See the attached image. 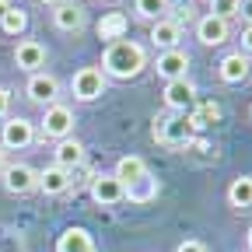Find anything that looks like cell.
I'll return each instance as SVG.
<instances>
[{
  "mask_svg": "<svg viewBox=\"0 0 252 252\" xmlns=\"http://www.w3.org/2000/svg\"><path fill=\"white\" fill-rule=\"evenodd\" d=\"M39 4H46V7H56V4H60V0H39Z\"/></svg>",
  "mask_w": 252,
  "mask_h": 252,
  "instance_id": "cell-34",
  "label": "cell"
},
{
  "mask_svg": "<svg viewBox=\"0 0 252 252\" xmlns=\"http://www.w3.org/2000/svg\"><path fill=\"white\" fill-rule=\"evenodd\" d=\"M14 63L28 74H39V67H46V46L35 39H21L14 46Z\"/></svg>",
  "mask_w": 252,
  "mask_h": 252,
  "instance_id": "cell-12",
  "label": "cell"
},
{
  "mask_svg": "<svg viewBox=\"0 0 252 252\" xmlns=\"http://www.w3.org/2000/svg\"><path fill=\"white\" fill-rule=\"evenodd\" d=\"M94 4H112V0H94Z\"/></svg>",
  "mask_w": 252,
  "mask_h": 252,
  "instance_id": "cell-36",
  "label": "cell"
},
{
  "mask_svg": "<svg viewBox=\"0 0 252 252\" xmlns=\"http://www.w3.org/2000/svg\"><path fill=\"white\" fill-rule=\"evenodd\" d=\"M238 53H245V56L252 53V25L242 28V49H238Z\"/></svg>",
  "mask_w": 252,
  "mask_h": 252,
  "instance_id": "cell-31",
  "label": "cell"
},
{
  "mask_svg": "<svg viewBox=\"0 0 252 252\" xmlns=\"http://www.w3.org/2000/svg\"><path fill=\"white\" fill-rule=\"evenodd\" d=\"M126 28H130V18L123 11H109L94 32H98V39H105V42H119V39H126Z\"/></svg>",
  "mask_w": 252,
  "mask_h": 252,
  "instance_id": "cell-20",
  "label": "cell"
},
{
  "mask_svg": "<svg viewBox=\"0 0 252 252\" xmlns=\"http://www.w3.org/2000/svg\"><path fill=\"white\" fill-rule=\"evenodd\" d=\"M123 186H130V182H137L140 175H147V165H144V158H137V154H126V158H119L116 161V172H112Z\"/></svg>",
  "mask_w": 252,
  "mask_h": 252,
  "instance_id": "cell-21",
  "label": "cell"
},
{
  "mask_svg": "<svg viewBox=\"0 0 252 252\" xmlns=\"http://www.w3.org/2000/svg\"><path fill=\"white\" fill-rule=\"evenodd\" d=\"M217 77L224 84H242L249 77V56L245 53H228L220 60V67H217Z\"/></svg>",
  "mask_w": 252,
  "mask_h": 252,
  "instance_id": "cell-18",
  "label": "cell"
},
{
  "mask_svg": "<svg viewBox=\"0 0 252 252\" xmlns=\"http://www.w3.org/2000/svg\"><path fill=\"white\" fill-rule=\"evenodd\" d=\"M186 151H193V154H210L214 147H210V140H203V137H193L186 144Z\"/></svg>",
  "mask_w": 252,
  "mask_h": 252,
  "instance_id": "cell-27",
  "label": "cell"
},
{
  "mask_svg": "<svg viewBox=\"0 0 252 252\" xmlns=\"http://www.w3.org/2000/svg\"><path fill=\"white\" fill-rule=\"evenodd\" d=\"M74 109L63 105V102H53L46 112H42V123H39V133L42 140H67L74 137Z\"/></svg>",
  "mask_w": 252,
  "mask_h": 252,
  "instance_id": "cell-3",
  "label": "cell"
},
{
  "mask_svg": "<svg viewBox=\"0 0 252 252\" xmlns=\"http://www.w3.org/2000/svg\"><path fill=\"white\" fill-rule=\"evenodd\" d=\"M0 175H4V189L11 196H28L32 189L39 186V172L32 165H25V161H7V168Z\"/></svg>",
  "mask_w": 252,
  "mask_h": 252,
  "instance_id": "cell-6",
  "label": "cell"
},
{
  "mask_svg": "<svg viewBox=\"0 0 252 252\" xmlns=\"http://www.w3.org/2000/svg\"><path fill=\"white\" fill-rule=\"evenodd\" d=\"M133 11H137V18H144V21H161V18H168V11H172V0H133Z\"/></svg>",
  "mask_w": 252,
  "mask_h": 252,
  "instance_id": "cell-23",
  "label": "cell"
},
{
  "mask_svg": "<svg viewBox=\"0 0 252 252\" xmlns=\"http://www.w3.org/2000/svg\"><path fill=\"white\" fill-rule=\"evenodd\" d=\"M193 116H196L203 126H207V123H217V119H220V105H217V102H203L200 112H193Z\"/></svg>",
  "mask_w": 252,
  "mask_h": 252,
  "instance_id": "cell-26",
  "label": "cell"
},
{
  "mask_svg": "<svg viewBox=\"0 0 252 252\" xmlns=\"http://www.w3.org/2000/svg\"><path fill=\"white\" fill-rule=\"evenodd\" d=\"M179 39H182V28L175 25V18H161L151 25V42L158 53H168V49H179Z\"/></svg>",
  "mask_w": 252,
  "mask_h": 252,
  "instance_id": "cell-13",
  "label": "cell"
},
{
  "mask_svg": "<svg viewBox=\"0 0 252 252\" xmlns=\"http://www.w3.org/2000/svg\"><path fill=\"white\" fill-rule=\"evenodd\" d=\"M175 252H207V245H203L200 238H186V242H179Z\"/></svg>",
  "mask_w": 252,
  "mask_h": 252,
  "instance_id": "cell-28",
  "label": "cell"
},
{
  "mask_svg": "<svg viewBox=\"0 0 252 252\" xmlns=\"http://www.w3.org/2000/svg\"><path fill=\"white\" fill-rule=\"evenodd\" d=\"M53 25L60 32H81L88 25V14H84V7L77 4V0H60V4L53 7Z\"/></svg>",
  "mask_w": 252,
  "mask_h": 252,
  "instance_id": "cell-11",
  "label": "cell"
},
{
  "mask_svg": "<svg viewBox=\"0 0 252 252\" xmlns=\"http://www.w3.org/2000/svg\"><path fill=\"white\" fill-rule=\"evenodd\" d=\"M238 18L245 25H252V0H238Z\"/></svg>",
  "mask_w": 252,
  "mask_h": 252,
  "instance_id": "cell-30",
  "label": "cell"
},
{
  "mask_svg": "<svg viewBox=\"0 0 252 252\" xmlns=\"http://www.w3.org/2000/svg\"><path fill=\"white\" fill-rule=\"evenodd\" d=\"M147 67V53L130 42V39H119V42H109L105 53H102V74L112 77V81H133L140 70Z\"/></svg>",
  "mask_w": 252,
  "mask_h": 252,
  "instance_id": "cell-1",
  "label": "cell"
},
{
  "mask_svg": "<svg viewBox=\"0 0 252 252\" xmlns=\"http://www.w3.org/2000/svg\"><path fill=\"white\" fill-rule=\"evenodd\" d=\"M200 137L193 130V119H189V112H172V116H161V119H154V140L158 144H165L172 151H186V144Z\"/></svg>",
  "mask_w": 252,
  "mask_h": 252,
  "instance_id": "cell-2",
  "label": "cell"
},
{
  "mask_svg": "<svg viewBox=\"0 0 252 252\" xmlns=\"http://www.w3.org/2000/svg\"><path fill=\"white\" fill-rule=\"evenodd\" d=\"M105 84H109V77L98 67H81L74 74V81H70V91H74L77 102H94V98L105 94Z\"/></svg>",
  "mask_w": 252,
  "mask_h": 252,
  "instance_id": "cell-4",
  "label": "cell"
},
{
  "mask_svg": "<svg viewBox=\"0 0 252 252\" xmlns=\"http://www.w3.org/2000/svg\"><path fill=\"white\" fill-rule=\"evenodd\" d=\"M0 28H4L7 35H21V32L28 28V11H21V7H11V11L4 14V21H0Z\"/></svg>",
  "mask_w": 252,
  "mask_h": 252,
  "instance_id": "cell-24",
  "label": "cell"
},
{
  "mask_svg": "<svg viewBox=\"0 0 252 252\" xmlns=\"http://www.w3.org/2000/svg\"><path fill=\"white\" fill-rule=\"evenodd\" d=\"M154 70H158V77H165V84H168V81H182V77L189 74V53H186V49L158 53Z\"/></svg>",
  "mask_w": 252,
  "mask_h": 252,
  "instance_id": "cell-9",
  "label": "cell"
},
{
  "mask_svg": "<svg viewBox=\"0 0 252 252\" xmlns=\"http://www.w3.org/2000/svg\"><path fill=\"white\" fill-rule=\"evenodd\" d=\"M210 14L220 18V21L238 18V0H210Z\"/></svg>",
  "mask_w": 252,
  "mask_h": 252,
  "instance_id": "cell-25",
  "label": "cell"
},
{
  "mask_svg": "<svg viewBox=\"0 0 252 252\" xmlns=\"http://www.w3.org/2000/svg\"><path fill=\"white\" fill-rule=\"evenodd\" d=\"M74 186V175L70 172H63L60 165H49V168H42L39 172V193H46V196H60V193H67V189Z\"/></svg>",
  "mask_w": 252,
  "mask_h": 252,
  "instance_id": "cell-15",
  "label": "cell"
},
{
  "mask_svg": "<svg viewBox=\"0 0 252 252\" xmlns=\"http://www.w3.org/2000/svg\"><path fill=\"white\" fill-rule=\"evenodd\" d=\"M158 193H161V182H158L151 172H147V175H140L137 182L126 186V200H130V203H154V200H158Z\"/></svg>",
  "mask_w": 252,
  "mask_h": 252,
  "instance_id": "cell-19",
  "label": "cell"
},
{
  "mask_svg": "<svg viewBox=\"0 0 252 252\" xmlns=\"http://www.w3.org/2000/svg\"><path fill=\"white\" fill-rule=\"evenodd\" d=\"M53 165H60L63 172H70V175H74V168H77V165H84V144H81V140H74V137L56 140Z\"/></svg>",
  "mask_w": 252,
  "mask_h": 252,
  "instance_id": "cell-14",
  "label": "cell"
},
{
  "mask_svg": "<svg viewBox=\"0 0 252 252\" xmlns=\"http://www.w3.org/2000/svg\"><path fill=\"white\" fill-rule=\"evenodd\" d=\"M11 7H14V4H11V0H0V21H4V14H7Z\"/></svg>",
  "mask_w": 252,
  "mask_h": 252,
  "instance_id": "cell-32",
  "label": "cell"
},
{
  "mask_svg": "<svg viewBox=\"0 0 252 252\" xmlns=\"http://www.w3.org/2000/svg\"><path fill=\"white\" fill-rule=\"evenodd\" d=\"M56 252H98L88 228H67L56 238Z\"/></svg>",
  "mask_w": 252,
  "mask_h": 252,
  "instance_id": "cell-17",
  "label": "cell"
},
{
  "mask_svg": "<svg viewBox=\"0 0 252 252\" xmlns=\"http://www.w3.org/2000/svg\"><path fill=\"white\" fill-rule=\"evenodd\" d=\"M228 203L238 207V210H249V207H252V175L231 179V186H228Z\"/></svg>",
  "mask_w": 252,
  "mask_h": 252,
  "instance_id": "cell-22",
  "label": "cell"
},
{
  "mask_svg": "<svg viewBox=\"0 0 252 252\" xmlns=\"http://www.w3.org/2000/svg\"><path fill=\"white\" fill-rule=\"evenodd\" d=\"M7 168V151H4V144H0V172Z\"/></svg>",
  "mask_w": 252,
  "mask_h": 252,
  "instance_id": "cell-33",
  "label": "cell"
},
{
  "mask_svg": "<svg viewBox=\"0 0 252 252\" xmlns=\"http://www.w3.org/2000/svg\"><path fill=\"white\" fill-rule=\"evenodd\" d=\"M7 109H11V91L0 84V119H7Z\"/></svg>",
  "mask_w": 252,
  "mask_h": 252,
  "instance_id": "cell-29",
  "label": "cell"
},
{
  "mask_svg": "<svg viewBox=\"0 0 252 252\" xmlns=\"http://www.w3.org/2000/svg\"><path fill=\"white\" fill-rule=\"evenodd\" d=\"M228 21H220V18H214V14H203L200 21H196V39L203 42V46H220V42H228Z\"/></svg>",
  "mask_w": 252,
  "mask_h": 252,
  "instance_id": "cell-16",
  "label": "cell"
},
{
  "mask_svg": "<svg viewBox=\"0 0 252 252\" xmlns=\"http://www.w3.org/2000/svg\"><path fill=\"white\" fill-rule=\"evenodd\" d=\"M0 144L4 151H25L28 144H35V123H28L21 116H11L0 126Z\"/></svg>",
  "mask_w": 252,
  "mask_h": 252,
  "instance_id": "cell-5",
  "label": "cell"
},
{
  "mask_svg": "<svg viewBox=\"0 0 252 252\" xmlns=\"http://www.w3.org/2000/svg\"><path fill=\"white\" fill-rule=\"evenodd\" d=\"M249 116H252V105H249Z\"/></svg>",
  "mask_w": 252,
  "mask_h": 252,
  "instance_id": "cell-37",
  "label": "cell"
},
{
  "mask_svg": "<svg viewBox=\"0 0 252 252\" xmlns=\"http://www.w3.org/2000/svg\"><path fill=\"white\" fill-rule=\"evenodd\" d=\"M25 94H28V102H35V105H42V109H49L56 98H60V81L53 77V74H32L28 77V84H25Z\"/></svg>",
  "mask_w": 252,
  "mask_h": 252,
  "instance_id": "cell-8",
  "label": "cell"
},
{
  "mask_svg": "<svg viewBox=\"0 0 252 252\" xmlns=\"http://www.w3.org/2000/svg\"><path fill=\"white\" fill-rule=\"evenodd\" d=\"M161 98H165V105H168L172 112H189V105L196 102V84L189 81V77H182V81H168Z\"/></svg>",
  "mask_w": 252,
  "mask_h": 252,
  "instance_id": "cell-10",
  "label": "cell"
},
{
  "mask_svg": "<svg viewBox=\"0 0 252 252\" xmlns=\"http://www.w3.org/2000/svg\"><path fill=\"white\" fill-rule=\"evenodd\" d=\"M91 196H94V203L112 207V203L126 200V186H123L112 172H94V175H91Z\"/></svg>",
  "mask_w": 252,
  "mask_h": 252,
  "instance_id": "cell-7",
  "label": "cell"
},
{
  "mask_svg": "<svg viewBox=\"0 0 252 252\" xmlns=\"http://www.w3.org/2000/svg\"><path fill=\"white\" fill-rule=\"evenodd\" d=\"M249 252H252V228H249Z\"/></svg>",
  "mask_w": 252,
  "mask_h": 252,
  "instance_id": "cell-35",
  "label": "cell"
}]
</instances>
